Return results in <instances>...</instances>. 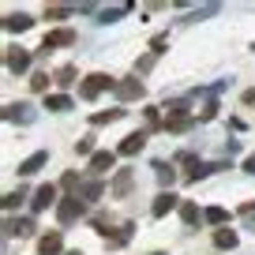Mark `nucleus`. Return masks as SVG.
<instances>
[{"label": "nucleus", "instance_id": "obj_29", "mask_svg": "<svg viewBox=\"0 0 255 255\" xmlns=\"http://www.w3.org/2000/svg\"><path fill=\"white\" fill-rule=\"evenodd\" d=\"M214 117H218V102H207V105H203V113H199V120L207 124V120H214Z\"/></svg>", "mask_w": 255, "mask_h": 255}, {"label": "nucleus", "instance_id": "obj_8", "mask_svg": "<svg viewBox=\"0 0 255 255\" xmlns=\"http://www.w3.org/2000/svg\"><path fill=\"white\" fill-rule=\"evenodd\" d=\"M4 120H19V124H30L34 109L30 105H4Z\"/></svg>", "mask_w": 255, "mask_h": 255}, {"label": "nucleus", "instance_id": "obj_37", "mask_svg": "<svg viewBox=\"0 0 255 255\" xmlns=\"http://www.w3.org/2000/svg\"><path fill=\"white\" fill-rule=\"evenodd\" d=\"M244 105H255V90H248V94H244Z\"/></svg>", "mask_w": 255, "mask_h": 255}, {"label": "nucleus", "instance_id": "obj_17", "mask_svg": "<svg viewBox=\"0 0 255 255\" xmlns=\"http://www.w3.org/2000/svg\"><path fill=\"white\" fill-rule=\"evenodd\" d=\"M45 109H53V113H68V109H72V98H68V94H49V98H45Z\"/></svg>", "mask_w": 255, "mask_h": 255}, {"label": "nucleus", "instance_id": "obj_6", "mask_svg": "<svg viewBox=\"0 0 255 255\" xmlns=\"http://www.w3.org/2000/svg\"><path fill=\"white\" fill-rule=\"evenodd\" d=\"M26 68H30V53H26V49H8V72H26Z\"/></svg>", "mask_w": 255, "mask_h": 255}, {"label": "nucleus", "instance_id": "obj_25", "mask_svg": "<svg viewBox=\"0 0 255 255\" xmlns=\"http://www.w3.org/2000/svg\"><path fill=\"white\" fill-rule=\"evenodd\" d=\"M19 199H26L23 188H19V191H8V195H4V210H15V207H19Z\"/></svg>", "mask_w": 255, "mask_h": 255}, {"label": "nucleus", "instance_id": "obj_33", "mask_svg": "<svg viewBox=\"0 0 255 255\" xmlns=\"http://www.w3.org/2000/svg\"><path fill=\"white\" fill-rule=\"evenodd\" d=\"M72 15V8H49V19H68Z\"/></svg>", "mask_w": 255, "mask_h": 255}, {"label": "nucleus", "instance_id": "obj_27", "mask_svg": "<svg viewBox=\"0 0 255 255\" xmlns=\"http://www.w3.org/2000/svg\"><path fill=\"white\" fill-rule=\"evenodd\" d=\"M56 83H64V87H68V83H75V68H72V64H68V68H60V72H56Z\"/></svg>", "mask_w": 255, "mask_h": 255}, {"label": "nucleus", "instance_id": "obj_18", "mask_svg": "<svg viewBox=\"0 0 255 255\" xmlns=\"http://www.w3.org/2000/svg\"><path fill=\"white\" fill-rule=\"evenodd\" d=\"M124 11H131V4H128V0H124V4H117V8H105V11H102V19H98V23H117V19L124 15Z\"/></svg>", "mask_w": 255, "mask_h": 255}, {"label": "nucleus", "instance_id": "obj_1", "mask_svg": "<svg viewBox=\"0 0 255 255\" xmlns=\"http://www.w3.org/2000/svg\"><path fill=\"white\" fill-rule=\"evenodd\" d=\"M105 90H117V79H109V75L94 72V75H87V79H83L79 94L87 98V102H94V98H98V94H105Z\"/></svg>", "mask_w": 255, "mask_h": 255}, {"label": "nucleus", "instance_id": "obj_35", "mask_svg": "<svg viewBox=\"0 0 255 255\" xmlns=\"http://www.w3.org/2000/svg\"><path fill=\"white\" fill-rule=\"evenodd\" d=\"M60 184H64V188H75V184H79V176H75V173H64Z\"/></svg>", "mask_w": 255, "mask_h": 255}, {"label": "nucleus", "instance_id": "obj_21", "mask_svg": "<svg viewBox=\"0 0 255 255\" xmlns=\"http://www.w3.org/2000/svg\"><path fill=\"white\" fill-rule=\"evenodd\" d=\"M203 218H207L210 225H225V222H229V210H222V207H210Z\"/></svg>", "mask_w": 255, "mask_h": 255}, {"label": "nucleus", "instance_id": "obj_16", "mask_svg": "<svg viewBox=\"0 0 255 255\" xmlns=\"http://www.w3.org/2000/svg\"><path fill=\"white\" fill-rule=\"evenodd\" d=\"M165 109H169L165 120H188V109H191V105H188V98H176V102H169Z\"/></svg>", "mask_w": 255, "mask_h": 255}, {"label": "nucleus", "instance_id": "obj_22", "mask_svg": "<svg viewBox=\"0 0 255 255\" xmlns=\"http://www.w3.org/2000/svg\"><path fill=\"white\" fill-rule=\"evenodd\" d=\"M120 117H124V109H109V113H94L90 120H94V124H113V120H120Z\"/></svg>", "mask_w": 255, "mask_h": 255}, {"label": "nucleus", "instance_id": "obj_13", "mask_svg": "<svg viewBox=\"0 0 255 255\" xmlns=\"http://www.w3.org/2000/svg\"><path fill=\"white\" fill-rule=\"evenodd\" d=\"M34 26V19L30 15H23V11H19V15H8L4 19V30H11V34H23V30H30Z\"/></svg>", "mask_w": 255, "mask_h": 255}, {"label": "nucleus", "instance_id": "obj_30", "mask_svg": "<svg viewBox=\"0 0 255 255\" xmlns=\"http://www.w3.org/2000/svg\"><path fill=\"white\" fill-rule=\"evenodd\" d=\"M165 45H169V38H165V34H158V38L150 41V53H154V56H158V53H165Z\"/></svg>", "mask_w": 255, "mask_h": 255}, {"label": "nucleus", "instance_id": "obj_39", "mask_svg": "<svg viewBox=\"0 0 255 255\" xmlns=\"http://www.w3.org/2000/svg\"><path fill=\"white\" fill-rule=\"evenodd\" d=\"M68 255H83V252H68Z\"/></svg>", "mask_w": 255, "mask_h": 255}, {"label": "nucleus", "instance_id": "obj_36", "mask_svg": "<svg viewBox=\"0 0 255 255\" xmlns=\"http://www.w3.org/2000/svg\"><path fill=\"white\" fill-rule=\"evenodd\" d=\"M244 173L255 176V154H248V158H244Z\"/></svg>", "mask_w": 255, "mask_h": 255}, {"label": "nucleus", "instance_id": "obj_40", "mask_svg": "<svg viewBox=\"0 0 255 255\" xmlns=\"http://www.w3.org/2000/svg\"><path fill=\"white\" fill-rule=\"evenodd\" d=\"M150 255H165V252H150Z\"/></svg>", "mask_w": 255, "mask_h": 255}, {"label": "nucleus", "instance_id": "obj_3", "mask_svg": "<svg viewBox=\"0 0 255 255\" xmlns=\"http://www.w3.org/2000/svg\"><path fill=\"white\" fill-rule=\"evenodd\" d=\"M60 45H75V30H68V26H60V30H49L45 41H41V53H49V49H60Z\"/></svg>", "mask_w": 255, "mask_h": 255}, {"label": "nucleus", "instance_id": "obj_2", "mask_svg": "<svg viewBox=\"0 0 255 255\" xmlns=\"http://www.w3.org/2000/svg\"><path fill=\"white\" fill-rule=\"evenodd\" d=\"M79 214H83V199H79V195H68V199L56 203V218H60V225H72Z\"/></svg>", "mask_w": 255, "mask_h": 255}, {"label": "nucleus", "instance_id": "obj_11", "mask_svg": "<svg viewBox=\"0 0 255 255\" xmlns=\"http://www.w3.org/2000/svg\"><path fill=\"white\" fill-rule=\"evenodd\" d=\"M113 165H117V154L113 150H98L94 158H90V169H94V173H109Z\"/></svg>", "mask_w": 255, "mask_h": 255}, {"label": "nucleus", "instance_id": "obj_32", "mask_svg": "<svg viewBox=\"0 0 255 255\" xmlns=\"http://www.w3.org/2000/svg\"><path fill=\"white\" fill-rule=\"evenodd\" d=\"M75 150H79V154H90V150H94V139H79V143H75ZM90 158H94V154H90Z\"/></svg>", "mask_w": 255, "mask_h": 255}, {"label": "nucleus", "instance_id": "obj_24", "mask_svg": "<svg viewBox=\"0 0 255 255\" xmlns=\"http://www.w3.org/2000/svg\"><path fill=\"white\" fill-rule=\"evenodd\" d=\"M154 169H158V180H161V184H173V176H176V173H173V165H165V161H158V165H154Z\"/></svg>", "mask_w": 255, "mask_h": 255}, {"label": "nucleus", "instance_id": "obj_19", "mask_svg": "<svg viewBox=\"0 0 255 255\" xmlns=\"http://www.w3.org/2000/svg\"><path fill=\"white\" fill-rule=\"evenodd\" d=\"M180 218H184V225H199V207H195V203H184L180 207Z\"/></svg>", "mask_w": 255, "mask_h": 255}, {"label": "nucleus", "instance_id": "obj_4", "mask_svg": "<svg viewBox=\"0 0 255 255\" xmlns=\"http://www.w3.org/2000/svg\"><path fill=\"white\" fill-rule=\"evenodd\" d=\"M117 98H120V102H135V98H143V83H139V79H120L117 83Z\"/></svg>", "mask_w": 255, "mask_h": 255}, {"label": "nucleus", "instance_id": "obj_12", "mask_svg": "<svg viewBox=\"0 0 255 255\" xmlns=\"http://www.w3.org/2000/svg\"><path fill=\"white\" fill-rule=\"evenodd\" d=\"M45 161H49V154H45V150H38V154H30V158H26V161H23V165H19V176H34V173H38V169H41V165H45Z\"/></svg>", "mask_w": 255, "mask_h": 255}, {"label": "nucleus", "instance_id": "obj_34", "mask_svg": "<svg viewBox=\"0 0 255 255\" xmlns=\"http://www.w3.org/2000/svg\"><path fill=\"white\" fill-rule=\"evenodd\" d=\"M150 68H154V53H150V56H143V60H139V72H150Z\"/></svg>", "mask_w": 255, "mask_h": 255}, {"label": "nucleus", "instance_id": "obj_38", "mask_svg": "<svg viewBox=\"0 0 255 255\" xmlns=\"http://www.w3.org/2000/svg\"><path fill=\"white\" fill-rule=\"evenodd\" d=\"M244 214H255V203H252V207H244Z\"/></svg>", "mask_w": 255, "mask_h": 255}, {"label": "nucleus", "instance_id": "obj_5", "mask_svg": "<svg viewBox=\"0 0 255 255\" xmlns=\"http://www.w3.org/2000/svg\"><path fill=\"white\" fill-rule=\"evenodd\" d=\"M49 203H56V184H41V188L34 191V199H30V207H34V210H45Z\"/></svg>", "mask_w": 255, "mask_h": 255}, {"label": "nucleus", "instance_id": "obj_26", "mask_svg": "<svg viewBox=\"0 0 255 255\" xmlns=\"http://www.w3.org/2000/svg\"><path fill=\"white\" fill-rule=\"evenodd\" d=\"M128 237H131V225H120V233L109 240V248H120V244H128Z\"/></svg>", "mask_w": 255, "mask_h": 255}, {"label": "nucleus", "instance_id": "obj_28", "mask_svg": "<svg viewBox=\"0 0 255 255\" xmlns=\"http://www.w3.org/2000/svg\"><path fill=\"white\" fill-rule=\"evenodd\" d=\"M191 124H195L191 117H188V120H165V128H169V131H188Z\"/></svg>", "mask_w": 255, "mask_h": 255}, {"label": "nucleus", "instance_id": "obj_10", "mask_svg": "<svg viewBox=\"0 0 255 255\" xmlns=\"http://www.w3.org/2000/svg\"><path fill=\"white\" fill-rule=\"evenodd\" d=\"M143 146H146V135H143V131H135V135H128L124 143H120V150H117V154H124V158H131V154H139V150H143Z\"/></svg>", "mask_w": 255, "mask_h": 255}, {"label": "nucleus", "instance_id": "obj_23", "mask_svg": "<svg viewBox=\"0 0 255 255\" xmlns=\"http://www.w3.org/2000/svg\"><path fill=\"white\" fill-rule=\"evenodd\" d=\"M102 180H87V184H83V195H87V199H102Z\"/></svg>", "mask_w": 255, "mask_h": 255}, {"label": "nucleus", "instance_id": "obj_15", "mask_svg": "<svg viewBox=\"0 0 255 255\" xmlns=\"http://www.w3.org/2000/svg\"><path fill=\"white\" fill-rule=\"evenodd\" d=\"M128 191H131V169H120L117 180H113V195H117V199H124Z\"/></svg>", "mask_w": 255, "mask_h": 255}, {"label": "nucleus", "instance_id": "obj_7", "mask_svg": "<svg viewBox=\"0 0 255 255\" xmlns=\"http://www.w3.org/2000/svg\"><path fill=\"white\" fill-rule=\"evenodd\" d=\"M60 252H64L60 233H49V237H41V240H38V255H60Z\"/></svg>", "mask_w": 255, "mask_h": 255}, {"label": "nucleus", "instance_id": "obj_14", "mask_svg": "<svg viewBox=\"0 0 255 255\" xmlns=\"http://www.w3.org/2000/svg\"><path fill=\"white\" fill-rule=\"evenodd\" d=\"M4 233H8V237H30V233H34V222H30V218H19V222H4Z\"/></svg>", "mask_w": 255, "mask_h": 255}, {"label": "nucleus", "instance_id": "obj_20", "mask_svg": "<svg viewBox=\"0 0 255 255\" xmlns=\"http://www.w3.org/2000/svg\"><path fill=\"white\" fill-rule=\"evenodd\" d=\"M214 244L218 248H237V233H233V229H218L214 233Z\"/></svg>", "mask_w": 255, "mask_h": 255}, {"label": "nucleus", "instance_id": "obj_31", "mask_svg": "<svg viewBox=\"0 0 255 255\" xmlns=\"http://www.w3.org/2000/svg\"><path fill=\"white\" fill-rule=\"evenodd\" d=\"M30 87H34V90H49V75H45V72H38V75L30 79Z\"/></svg>", "mask_w": 255, "mask_h": 255}, {"label": "nucleus", "instance_id": "obj_9", "mask_svg": "<svg viewBox=\"0 0 255 255\" xmlns=\"http://www.w3.org/2000/svg\"><path fill=\"white\" fill-rule=\"evenodd\" d=\"M173 207H176V195H173V191H161L158 199H154L150 214H154V218H165V214H169V210H173Z\"/></svg>", "mask_w": 255, "mask_h": 255}]
</instances>
